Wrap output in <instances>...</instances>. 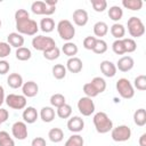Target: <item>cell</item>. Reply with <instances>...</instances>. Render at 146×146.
I'll list each match as a JSON object with an SVG mask.
<instances>
[{
  "mask_svg": "<svg viewBox=\"0 0 146 146\" xmlns=\"http://www.w3.org/2000/svg\"><path fill=\"white\" fill-rule=\"evenodd\" d=\"M15 22H16V29L19 34L25 35H35L39 25L35 21L30 18V14L25 9H18L15 13Z\"/></svg>",
  "mask_w": 146,
  "mask_h": 146,
  "instance_id": "6da1fadb",
  "label": "cell"
},
{
  "mask_svg": "<svg viewBox=\"0 0 146 146\" xmlns=\"http://www.w3.org/2000/svg\"><path fill=\"white\" fill-rule=\"evenodd\" d=\"M92 121L98 133H107L113 129V122L105 112H97Z\"/></svg>",
  "mask_w": 146,
  "mask_h": 146,
  "instance_id": "7a4b0ae2",
  "label": "cell"
},
{
  "mask_svg": "<svg viewBox=\"0 0 146 146\" xmlns=\"http://www.w3.org/2000/svg\"><path fill=\"white\" fill-rule=\"evenodd\" d=\"M57 32L63 40L68 42L75 35V27L68 19H62L57 24Z\"/></svg>",
  "mask_w": 146,
  "mask_h": 146,
  "instance_id": "3957f363",
  "label": "cell"
},
{
  "mask_svg": "<svg viewBox=\"0 0 146 146\" xmlns=\"http://www.w3.org/2000/svg\"><path fill=\"white\" fill-rule=\"evenodd\" d=\"M128 32L132 38H140L145 33V25L139 17L132 16L127 22Z\"/></svg>",
  "mask_w": 146,
  "mask_h": 146,
  "instance_id": "277c9868",
  "label": "cell"
},
{
  "mask_svg": "<svg viewBox=\"0 0 146 146\" xmlns=\"http://www.w3.org/2000/svg\"><path fill=\"white\" fill-rule=\"evenodd\" d=\"M116 91L119 92V95L124 98V99H130L135 96V89L133 86L131 84V82L125 79V78H121L116 81Z\"/></svg>",
  "mask_w": 146,
  "mask_h": 146,
  "instance_id": "5b68a950",
  "label": "cell"
},
{
  "mask_svg": "<svg viewBox=\"0 0 146 146\" xmlns=\"http://www.w3.org/2000/svg\"><path fill=\"white\" fill-rule=\"evenodd\" d=\"M32 46L35 50H40L42 52L56 47V42L50 36H44V35H36L32 39Z\"/></svg>",
  "mask_w": 146,
  "mask_h": 146,
  "instance_id": "8992f818",
  "label": "cell"
},
{
  "mask_svg": "<svg viewBox=\"0 0 146 146\" xmlns=\"http://www.w3.org/2000/svg\"><path fill=\"white\" fill-rule=\"evenodd\" d=\"M111 137L114 141L121 143V141H127L131 137V129L128 125H117L116 128H113L111 130Z\"/></svg>",
  "mask_w": 146,
  "mask_h": 146,
  "instance_id": "52a82bcc",
  "label": "cell"
},
{
  "mask_svg": "<svg viewBox=\"0 0 146 146\" xmlns=\"http://www.w3.org/2000/svg\"><path fill=\"white\" fill-rule=\"evenodd\" d=\"M6 104L14 110H23L26 106V97L23 95H16V94H9L5 98Z\"/></svg>",
  "mask_w": 146,
  "mask_h": 146,
  "instance_id": "ba28073f",
  "label": "cell"
},
{
  "mask_svg": "<svg viewBox=\"0 0 146 146\" xmlns=\"http://www.w3.org/2000/svg\"><path fill=\"white\" fill-rule=\"evenodd\" d=\"M78 110L83 116H90L95 112V103L92 98L81 97L78 102Z\"/></svg>",
  "mask_w": 146,
  "mask_h": 146,
  "instance_id": "9c48e42d",
  "label": "cell"
},
{
  "mask_svg": "<svg viewBox=\"0 0 146 146\" xmlns=\"http://www.w3.org/2000/svg\"><path fill=\"white\" fill-rule=\"evenodd\" d=\"M31 10L35 15H46V16H49V15H52L55 13L56 7L47 6L44 1H34L31 5Z\"/></svg>",
  "mask_w": 146,
  "mask_h": 146,
  "instance_id": "30bf717a",
  "label": "cell"
},
{
  "mask_svg": "<svg viewBox=\"0 0 146 146\" xmlns=\"http://www.w3.org/2000/svg\"><path fill=\"white\" fill-rule=\"evenodd\" d=\"M13 136L18 140H24L27 137V125L23 121H17L11 127Z\"/></svg>",
  "mask_w": 146,
  "mask_h": 146,
  "instance_id": "8fae6325",
  "label": "cell"
},
{
  "mask_svg": "<svg viewBox=\"0 0 146 146\" xmlns=\"http://www.w3.org/2000/svg\"><path fill=\"white\" fill-rule=\"evenodd\" d=\"M22 91H23V96L25 97H34L38 95L39 92V86L34 82V81H27L24 82L22 86Z\"/></svg>",
  "mask_w": 146,
  "mask_h": 146,
  "instance_id": "7c38bea8",
  "label": "cell"
},
{
  "mask_svg": "<svg viewBox=\"0 0 146 146\" xmlns=\"http://www.w3.org/2000/svg\"><path fill=\"white\" fill-rule=\"evenodd\" d=\"M133 65H135V62L131 56H123L117 60L115 66L121 72H129L130 70H132Z\"/></svg>",
  "mask_w": 146,
  "mask_h": 146,
  "instance_id": "4fadbf2b",
  "label": "cell"
},
{
  "mask_svg": "<svg viewBox=\"0 0 146 146\" xmlns=\"http://www.w3.org/2000/svg\"><path fill=\"white\" fill-rule=\"evenodd\" d=\"M84 128V121L80 116H72L67 121V129L71 132H80Z\"/></svg>",
  "mask_w": 146,
  "mask_h": 146,
  "instance_id": "5bb4252c",
  "label": "cell"
},
{
  "mask_svg": "<svg viewBox=\"0 0 146 146\" xmlns=\"http://www.w3.org/2000/svg\"><path fill=\"white\" fill-rule=\"evenodd\" d=\"M89 16L84 9H75L73 11V22L78 26H84L88 23Z\"/></svg>",
  "mask_w": 146,
  "mask_h": 146,
  "instance_id": "9a60e30c",
  "label": "cell"
},
{
  "mask_svg": "<svg viewBox=\"0 0 146 146\" xmlns=\"http://www.w3.org/2000/svg\"><path fill=\"white\" fill-rule=\"evenodd\" d=\"M7 41H8V44L10 47H14V48H21L23 47L24 44V36L22 34H19L18 32H11L8 34L7 36Z\"/></svg>",
  "mask_w": 146,
  "mask_h": 146,
  "instance_id": "2e32d148",
  "label": "cell"
},
{
  "mask_svg": "<svg viewBox=\"0 0 146 146\" xmlns=\"http://www.w3.org/2000/svg\"><path fill=\"white\" fill-rule=\"evenodd\" d=\"M82 67L83 64L79 57H71L66 62V70H68L71 73H79L82 71Z\"/></svg>",
  "mask_w": 146,
  "mask_h": 146,
  "instance_id": "e0dca14e",
  "label": "cell"
},
{
  "mask_svg": "<svg viewBox=\"0 0 146 146\" xmlns=\"http://www.w3.org/2000/svg\"><path fill=\"white\" fill-rule=\"evenodd\" d=\"M116 66L111 60H103L100 63V71L107 78H113L116 74Z\"/></svg>",
  "mask_w": 146,
  "mask_h": 146,
  "instance_id": "ac0fdd59",
  "label": "cell"
},
{
  "mask_svg": "<svg viewBox=\"0 0 146 146\" xmlns=\"http://www.w3.org/2000/svg\"><path fill=\"white\" fill-rule=\"evenodd\" d=\"M38 115H39V114H38L36 110H35L33 106H27V107L24 110L23 114H22L24 122H25V123H29V124L34 123V122L38 120Z\"/></svg>",
  "mask_w": 146,
  "mask_h": 146,
  "instance_id": "d6986e66",
  "label": "cell"
},
{
  "mask_svg": "<svg viewBox=\"0 0 146 146\" xmlns=\"http://www.w3.org/2000/svg\"><path fill=\"white\" fill-rule=\"evenodd\" d=\"M7 83H8V86L10 88L18 89V88H21L23 86L24 82H23V78H22L21 74H18V73H11L7 78Z\"/></svg>",
  "mask_w": 146,
  "mask_h": 146,
  "instance_id": "ffe728a7",
  "label": "cell"
},
{
  "mask_svg": "<svg viewBox=\"0 0 146 146\" xmlns=\"http://www.w3.org/2000/svg\"><path fill=\"white\" fill-rule=\"evenodd\" d=\"M40 117L43 122L49 123L55 119V110L51 106H44L40 111Z\"/></svg>",
  "mask_w": 146,
  "mask_h": 146,
  "instance_id": "44dd1931",
  "label": "cell"
},
{
  "mask_svg": "<svg viewBox=\"0 0 146 146\" xmlns=\"http://www.w3.org/2000/svg\"><path fill=\"white\" fill-rule=\"evenodd\" d=\"M133 122L138 127H144L146 124V111H145V108H138L133 113Z\"/></svg>",
  "mask_w": 146,
  "mask_h": 146,
  "instance_id": "7402d4cb",
  "label": "cell"
},
{
  "mask_svg": "<svg viewBox=\"0 0 146 146\" xmlns=\"http://www.w3.org/2000/svg\"><path fill=\"white\" fill-rule=\"evenodd\" d=\"M111 34H112L116 40L123 39V36H124V34H125V27H124L122 24L114 23V24L111 26Z\"/></svg>",
  "mask_w": 146,
  "mask_h": 146,
  "instance_id": "603a6c76",
  "label": "cell"
},
{
  "mask_svg": "<svg viewBox=\"0 0 146 146\" xmlns=\"http://www.w3.org/2000/svg\"><path fill=\"white\" fill-rule=\"evenodd\" d=\"M48 137L52 143H60L64 139V132L60 128H52L49 130Z\"/></svg>",
  "mask_w": 146,
  "mask_h": 146,
  "instance_id": "cb8c5ba5",
  "label": "cell"
},
{
  "mask_svg": "<svg viewBox=\"0 0 146 146\" xmlns=\"http://www.w3.org/2000/svg\"><path fill=\"white\" fill-rule=\"evenodd\" d=\"M78 50H79L78 49V46L74 42H71V41L64 43V46L62 48V51L64 52V55L68 56L70 58L71 57H75V55L78 54Z\"/></svg>",
  "mask_w": 146,
  "mask_h": 146,
  "instance_id": "d4e9b609",
  "label": "cell"
},
{
  "mask_svg": "<svg viewBox=\"0 0 146 146\" xmlns=\"http://www.w3.org/2000/svg\"><path fill=\"white\" fill-rule=\"evenodd\" d=\"M108 32V25L105 23V22H97L95 25H94V33L96 36H105Z\"/></svg>",
  "mask_w": 146,
  "mask_h": 146,
  "instance_id": "484cf974",
  "label": "cell"
},
{
  "mask_svg": "<svg viewBox=\"0 0 146 146\" xmlns=\"http://www.w3.org/2000/svg\"><path fill=\"white\" fill-rule=\"evenodd\" d=\"M40 29L42 32H46V33H50L54 31L55 29V22L52 18L50 17H46V18H42L41 22H40Z\"/></svg>",
  "mask_w": 146,
  "mask_h": 146,
  "instance_id": "4316f807",
  "label": "cell"
},
{
  "mask_svg": "<svg viewBox=\"0 0 146 146\" xmlns=\"http://www.w3.org/2000/svg\"><path fill=\"white\" fill-rule=\"evenodd\" d=\"M122 16H123V10H122L121 7H119V6H112V7H110V9H108V17L112 21L119 22L122 18Z\"/></svg>",
  "mask_w": 146,
  "mask_h": 146,
  "instance_id": "83f0119b",
  "label": "cell"
},
{
  "mask_svg": "<svg viewBox=\"0 0 146 146\" xmlns=\"http://www.w3.org/2000/svg\"><path fill=\"white\" fill-rule=\"evenodd\" d=\"M16 58L18 60H22V62H25V60H29L31 57H32V52L29 48L26 47H21V48H17L16 49Z\"/></svg>",
  "mask_w": 146,
  "mask_h": 146,
  "instance_id": "f1b7e54d",
  "label": "cell"
},
{
  "mask_svg": "<svg viewBox=\"0 0 146 146\" xmlns=\"http://www.w3.org/2000/svg\"><path fill=\"white\" fill-rule=\"evenodd\" d=\"M66 67L63 64H55L52 66V75L57 80H62L66 76Z\"/></svg>",
  "mask_w": 146,
  "mask_h": 146,
  "instance_id": "f546056e",
  "label": "cell"
},
{
  "mask_svg": "<svg viewBox=\"0 0 146 146\" xmlns=\"http://www.w3.org/2000/svg\"><path fill=\"white\" fill-rule=\"evenodd\" d=\"M122 6L127 9H130V10H139L141 9L143 7V1L141 0H123L122 1Z\"/></svg>",
  "mask_w": 146,
  "mask_h": 146,
  "instance_id": "4dcf8cb0",
  "label": "cell"
},
{
  "mask_svg": "<svg viewBox=\"0 0 146 146\" xmlns=\"http://www.w3.org/2000/svg\"><path fill=\"white\" fill-rule=\"evenodd\" d=\"M90 83L95 87V89L97 90L98 94L104 92L105 89H106V81H105L103 78H100V76H95V78L91 80Z\"/></svg>",
  "mask_w": 146,
  "mask_h": 146,
  "instance_id": "1f68e13d",
  "label": "cell"
},
{
  "mask_svg": "<svg viewBox=\"0 0 146 146\" xmlns=\"http://www.w3.org/2000/svg\"><path fill=\"white\" fill-rule=\"evenodd\" d=\"M56 114L58 115V117L60 119H68L72 114V107L68 104H64L63 106L58 107L56 111Z\"/></svg>",
  "mask_w": 146,
  "mask_h": 146,
  "instance_id": "d6a6232c",
  "label": "cell"
},
{
  "mask_svg": "<svg viewBox=\"0 0 146 146\" xmlns=\"http://www.w3.org/2000/svg\"><path fill=\"white\" fill-rule=\"evenodd\" d=\"M50 104H51L52 107H56V108L63 106L64 104H66L64 95H62V94H54L50 97Z\"/></svg>",
  "mask_w": 146,
  "mask_h": 146,
  "instance_id": "836d02e7",
  "label": "cell"
},
{
  "mask_svg": "<svg viewBox=\"0 0 146 146\" xmlns=\"http://www.w3.org/2000/svg\"><path fill=\"white\" fill-rule=\"evenodd\" d=\"M0 146H15L14 139L7 131H0Z\"/></svg>",
  "mask_w": 146,
  "mask_h": 146,
  "instance_id": "e575fe53",
  "label": "cell"
},
{
  "mask_svg": "<svg viewBox=\"0 0 146 146\" xmlns=\"http://www.w3.org/2000/svg\"><path fill=\"white\" fill-rule=\"evenodd\" d=\"M83 138L80 135H73L65 141L64 146H83Z\"/></svg>",
  "mask_w": 146,
  "mask_h": 146,
  "instance_id": "d590c367",
  "label": "cell"
},
{
  "mask_svg": "<svg viewBox=\"0 0 146 146\" xmlns=\"http://www.w3.org/2000/svg\"><path fill=\"white\" fill-rule=\"evenodd\" d=\"M106 50H107V43H106V41L103 40V39H97L96 44H95L92 51H94L95 54L102 55V54L106 52Z\"/></svg>",
  "mask_w": 146,
  "mask_h": 146,
  "instance_id": "8d00e7d4",
  "label": "cell"
},
{
  "mask_svg": "<svg viewBox=\"0 0 146 146\" xmlns=\"http://www.w3.org/2000/svg\"><path fill=\"white\" fill-rule=\"evenodd\" d=\"M59 55H60V50H59V48L57 46L43 52V57L46 59H48V60H55V59H57L59 57Z\"/></svg>",
  "mask_w": 146,
  "mask_h": 146,
  "instance_id": "74e56055",
  "label": "cell"
},
{
  "mask_svg": "<svg viewBox=\"0 0 146 146\" xmlns=\"http://www.w3.org/2000/svg\"><path fill=\"white\" fill-rule=\"evenodd\" d=\"M91 6L95 11L103 13L107 8V2L106 0H91Z\"/></svg>",
  "mask_w": 146,
  "mask_h": 146,
  "instance_id": "f35d334b",
  "label": "cell"
},
{
  "mask_svg": "<svg viewBox=\"0 0 146 146\" xmlns=\"http://www.w3.org/2000/svg\"><path fill=\"white\" fill-rule=\"evenodd\" d=\"M122 41H123V44H124L125 52H133L137 49V44H136L133 39H131V38H123Z\"/></svg>",
  "mask_w": 146,
  "mask_h": 146,
  "instance_id": "ab89813d",
  "label": "cell"
},
{
  "mask_svg": "<svg viewBox=\"0 0 146 146\" xmlns=\"http://www.w3.org/2000/svg\"><path fill=\"white\" fill-rule=\"evenodd\" d=\"M133 86H135V88H137L140 91L146 90V75H144V74L138 75L133 81Z\"/></svg>",
  "mask_w": 146,
  "mask_h": 146,
  "instance_id": "60d3db41",
  "label": "cell"
},
{
  "mask_svg": "<svg viewBox=\"0 0 146 146\" xmlns=\"http://www.w3.org/2000/svg\"><path fill=\"white\" fill-rule=\"evenodd\" d=\"M112 49H113V51H114L116 55H123V54H125V49H124V44H123L122 39L115 40V41L112 43Z\"/></svg>",
  "mask_w": 146,
  "mask_h": 146,
  "instance_id": "b9f144b4",
  "label": "cell"
},
{
  "mask_svg": "<svg viewBox=\"0 0 146 146\" xmlns=\"http://www.w3.org/2000/svg\"><path fill=\"white\" fill-rule=\"evenodd\" d=\"M83 92H84L86 97H89V98H94V97H96L98 95L97 90L95 89V87L90 82H88V83H86L83 86Z\"/></svg>",
  "mask_w": 146,
  "mask_h": 146,
  "instance_id": "7bdbcfd3",
  "label": "cell"
},
{
  "mask_svg": "<svg viewBox=\"0 0 146 146\" xmlns=\"http://www.w3.org/2000/svg\"><path fill=\"white\" fill-rule=\"evenodd\" d=\"M96 41H97V38L96 36H86L84 40H83V47L87 49V50H92L95 44H96Z\"/></svg>",
  "mask_w": 146,
  "mask_h": 146,
  "instance_id": "ee69618b",
  "label": "cell"
},
{
  "mask_svg": "<svg viewBox=\"0 0 146 146\" xmlns=\"http://www.w3.org/2000/svg\"><path fill=\"white\" fill-rule=\"evenodd\" d=\"M11 51V47L8 44V42H0V58H6L9 56Z\"/></svg>",
  "mask_w": 146,
  "mask_h": 146,
  "instance_id": "f6af8a7d",
  "label": "cell"
},
{
  "mask_svg": "<svg viewBox=\"0 0 146 146\" xmlns=\"http://www.w3.org/2000/svg\"><path fill=\"white\" fill-rule=\"evenodd\" d=\"M9 68H10L9 63H8L7 60L1 59V60H0V74L3 75V74H6V73H8V72H9Z\"/></svg>",
  "mask_w": 146,
  "mask_h": 146,
  "instance_id": "bcb514c9",
  "label": "cell"
},
{
  "mask_svg": "<svg viewBox=\"0 0 146 146\" xmlns=\"http://www.w3.org/2000/svg\"><path fill=\"white\" fill-rule=\"evenodd\" d=\"M31 146H47L46 139L42 137H35L32 141H31Z\"/></svg>",
  "mask_w": 146,
  "mask_h": 146,
  "instance_id": "7dc6e473",
  "label": "cell"
},
{
  "mask_svg": "<svg viewBox=\"0 0 146 146\" xmlns=\"http://www.w3.org/2000/svg\"><path fill=\"white\" fill-rule=\"evenodd\" d=\"M8 116H9V113L7 110L0 107V123H3L8 120Z\"/></svg>",
  "mask_w": 146,
  "mask_h": 146,
  "instance_id": "c3c4849f",
  "label": "cell"
},
{
  "mask_svg": "<svg viewBox=\"0 0 146 146\" xmlns=\"http://www.w3.org/2000/svg\"><path fill=\"white\" fill-rule=\"evenodd\" d=\"M3 102H5V90H3V87L0 86V106L2 105Z\"/></svg>",
  "mask_w": 146,
  "mask_h": 146,
  "instance_id": "681fc988",
  "label": "cell"
},
{
  "mask_svg": "<svg viewBox=\"0 0 146 146\" xmlns=\"http://www.w3.org/2000/svg\"><path fill=\"white\" fill-rule=\"evenodd\" d=\"M139 145L140 146H146V133H143L139 138Z\"/></svg>",
  "mask_w": 146,
  "mask_h": 146,
  "instance_id": "f907efd6",
  "label": "cell"
},
{
  "mask_svg": "<svg viewBox=\"0 0 146 146\" xmlns=\"http://www.w3.org/2000/svg\"><path fill=\"white\" fill-rule=\"evenodd\" d=\"M0 29H1V19H0Z\"/></svg>",
  "mask_w": 146,
  "mask_h": 146,
  "instance_id": "816d5d0a",
  "label": "cell"
},
{
  "mask_svg": "<svg viewBox=\"0 0 146 146\" xmlns=\"http://www.w3.org/2000/svg\"><path fill=\"white\" fill-rule=\"evenodd\" d=\"M0 125H1V123H0Z\"/></svg>",
  "mask_w": 146,
  "mask_h": 146,
  "instance_id": "f5cc1de1",
  "label": "cell"
}]
</instances>
